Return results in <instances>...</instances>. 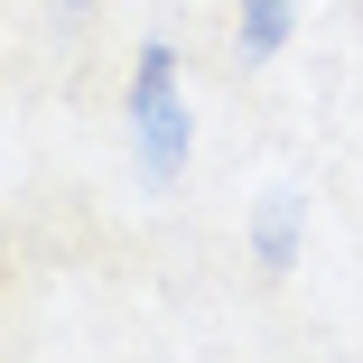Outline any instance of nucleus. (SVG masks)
Segmentation results:
<instances>
[{"label": "nucleus", "mask_w": 363, "mask_h": 363, "mask_svg": "<svg viewBox=\"0 0 363 363\" xmlns=\"http://www.w3.org/2000/svg\"><path fill=\"white\" fill-rule=\"evenodd\" d=\"M289 261H298V196H270L261 205V270H289Z\"/></svg>", "instance_id": "2"}, {"label": "nucleus", "mask_w": 363, "mask_h": 363, "mask_svg": "<svg viewBox=\"0 0 363 363\" xmlns=\"http://www.w3.org/2000/svg\"><path fill=\"white\" fill-rule=\"evenodd\" d=\"M289 10L298 0H242V56H279L289 47Z\"/></svg>", "instance_id": "3"}, {"label": "nucleus", "mask_w": 363, "mask_h": 363, "mask_svg": "<svg viewBox=\"0 0 363 363\" xmlns=\"http://www.w3.org/2000/svg\"><path fill=\"white\" fill-rule=\"evenodd\" d=\"M130 150H140V177L168 186L186 168V103H177V47L150 38L130 65Z\"/></svg>", "instance_id": "1"}, {"label": "nucleus", "mask_w": 363, "mask_h": 363, "mask_svg": "<svg viewBox=\"0 0 363 363\" xmlns=\"http://www.w3.org/2000/svg\"><path fill=\"white\" fill-rule=\"evenodd\" d=\"M56 10H65V19H84V10H94V0H56Z\"/></svg>", "instance_id": "4"}]
</instances>
